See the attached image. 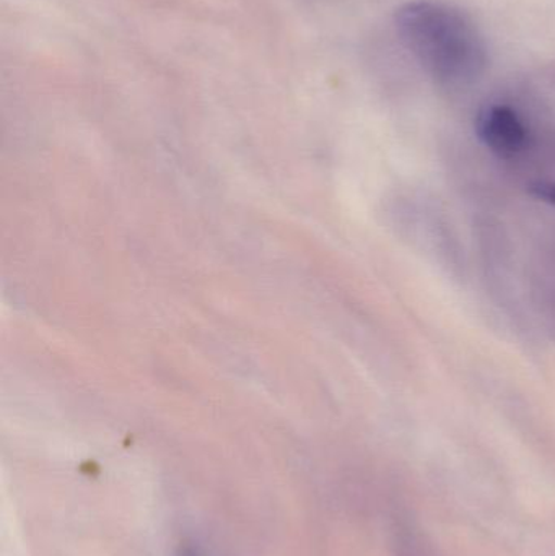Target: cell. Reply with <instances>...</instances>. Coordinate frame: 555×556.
<instances>
[{"label": "cell", "instance_id": "6da1fadb", "mask_svg": "<svg viewBox=\"0 0 555 556\" xmlns=\"http://www.w3.org/2000/svg\"><path fill=\"white\" fill-rule=\"evenodd\" d=\"M398 38L433 80L465 87L482 77L489 49L476 23L452 3L413 0L394 13Z\"/></svg>", "mask_w": 555, "mask_h": 556}, {"label": "cell", "instance_id": "7a4b0ae2", "mask_svg": "<svg viewBox=\"0 0 555 556\" xmlns=\"http://www.w3.org/2000/svg\"><path fill=\"white\" fill-rule=\"evenodd\" d=\"M478 139L495 155L512 159L524 152L530 130L524 117L508 104L491 103L481 108L476 117Z\"/></svg>", "mask_w": 555, "mask_h": 556}, {"label": "cell", "instance_id": "3957f363", "mask_svg": "<svg viewBox=\"0 0 555 556\" xmlns=\"http://www.w3.org/2000/svg\"><path fill=\"white\" fill-rule=\"evenodd\" d=\"M533 198L546 202V204L554 205L555 207V182L553 181H538L530 185L528 188Z\"/></svg>", "mask_w": 555, "mask_h": 556}]
</instances>
